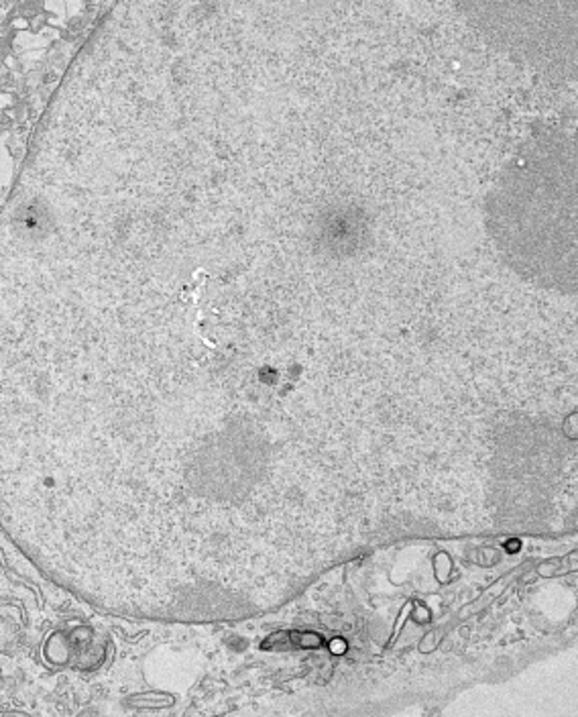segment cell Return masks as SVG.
Here are the masks:
<instances>
[{"label":"cell","instance_id":"6da1fadb","mask_svg":"<svg viewBox=\"0 0 578 717\" xmlns=\"http://www.w3.org/2000/svg\"><path fill=\"white\" fill-rule=\"evenodd\" d=\"M491 231L501 247L554 260L574 257L576 157L564 133L548 131L527 141L487 200Z\"/></svg>","mask_w":578,"mask_h":717}]
</instances>
